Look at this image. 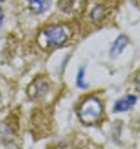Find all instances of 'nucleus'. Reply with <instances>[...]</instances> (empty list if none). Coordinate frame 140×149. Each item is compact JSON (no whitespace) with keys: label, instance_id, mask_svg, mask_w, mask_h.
<instances>
[{"label":"nucleus","instance_id":"6","mask_svg":"<svg viewBox=\"0 0 140 149\" xmlns=\"http://www.w3.org/2000/svg\"><path fill=\"white\" fill-rule=\"evenodd\" d=\"M126 44H128V38H126V35H119L116 39H115V41L113 43L112 45V48H110V55L112 56H116L119 55L120 53L124 50V48L126 47Z\"/></svg>","mask_w":140,"mask_h":149},{"label":"nucleus","instance_id":"8","mask_svg":"<svg viewBox=\"0 0 140 149\" xmlns=\"http://www.w3.org/2000/svg\"><path fill=\"white\" fill-rule=\"evenodd\" d=\"M135 89H137L138 92H140V72L138 73L137 78H135Z\"/></svg>","mask_w":140,"mask_h":149},{"label":"nucleus","instance_id":"7","mask_svg":"<svg viewBox=\"0 0 140 149\" xmlns=\"http://www.w3.org/2000/svg\"><path fill=\"white\" fill-rule=\"evenodd\" d=\"M84 79H85V68H81L78 72V78H76V84L79 88H86L88 86Z\"/></svg>","mask_w":140,"mask_h":149},{"label":"nucleus","instance_id":"1","mask_svg":"<svg viewBox=\"0 0 140 149\" xmlns=\"http://www.w3.org/2000/svg\"><path fill=\"white\" fill-rule=\"evenodd\" d=\"M103 114V104L98 98L90 97L80 104L79 118L85 124H94L100 119Z\"/></svg>","mask_w":140,"mask_h":149},{"label":"nucleus","instance_id":"4","mask_svg":"<svg viewBox=\"0 0 140 149\" xmlns=\"http://www.w3.org/2000/svg\"><path fill=\"white\" fill-rule=\"evenodd\" d=\"M51 0H29V9L33 14L42 15L50 9Z\"/></svg>","mask_w":140,"mask_h":149},{"label":"nucleus","instance_id":"10","mask_svg":"<svg viewBox=\"0 0 140 149\" xmlns=\"http://www.w3.org/2000/svg\"><path fill=\"white\" fill-rule=\"evenodd\" d=\"M3 1H5V0H0V3H3Z\"/></svg>","mask_w":140,"mask_h":149},{"label":"nucleus","instance_id":"3","mask_svg":"<svg viewBox=\"0 0 140 149\" xmlns=\"http://www.w3.org/2000/svg\"><path fill=\"white\" fill-rule=\"evenodd\" d=\"M48 92V83L44 79H36L33 84L29 86L28 89V94L30 95L31 98H39L43 97V95Z\"/></svg>","mask_w":140,"mask_h":149},{"label":"nucleus","instance_id":"2","mask_svg":"<svg viewBox=\"0 0 140 149\" xmlns=\"http://www.w3.org/2000/svg\"><path fill=\"white\" fill-rule=\"evenodd\" d=\"M69 39L68 30L60 25H51L45 28L42 31V43L45 48H55L63 45Z\"/></svg>","mask_w":140,"mask_h":149},{"label":"nucleus","instance_id":"9","mask_svg":"<svg viewBox=\"0 0 140 149\" xmlns=\"http://www.w3.org/2000/svg\"><path fill=\"white\" fill-rule=\"evenodd\" d=\"M3 20H4V14H3V10L0 8V26L3 25Z\"/></svg>","mask_w":140,"mask_h":149},{"label":"nucleus","instance_id":"5","mask_svg":"<svg viewBox=\"0 0 140 149\" xmlns=\"http://www.w3.org/2000/svg\"><path fill=\"white\" fill-rule=\"evenodd\" d=\"M137 103V98L134 95H125L121 99L115 103L114 105V110L115 111H126L129 110L131 107H134V104Z\"/></svg>","mask_w":140,"mask_h":149}]
</instances>
